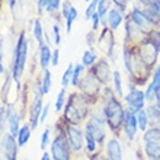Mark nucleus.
<instances>
[{
    "instance_id": "nucleus-1",
    "label": "nucleus",
    "mask_w": 160,
    "mask_h": 160,
    "mask_svg": "<svg viewBox=\"0 0 160 160\" xmlns=\"http://www.w3.org/2000/svg\"><path fill=\"white\" fill-rule=\"evenodd\" d=\"M102 115L108 130L114 137L119 138L122 134V122L125 115V106L119 98H117L112 86H105L102 89Z\"/></svg>"
},
{
    "instance_id": "nucleus-28",
    "label": "nucleus",
    "mask_w": 160,
    "mask_h": 160,
    "mask_svg": "<svg viewBox=\"0 0 160 160\" xmlns=\"http://www.w3.org/2000/svg\"><path fill=\"white\" fill-rule=\"evenodd\" d=\"M41 83H42V93H44V96H45V95L50 93L51 86H52V74H51L50 68L41 72Z\"/></svg>"
},
{
    "instance_id": "nucleus-41",
    "label": "nucleus",
    "mask_w": 160,
    "mask_h": 160,
    "mask_svg": "<svg viewBox=\"0 0 160 160\" xmlns=\"http://www.w3.org/2000/svg\"><path fill=\"white\" fill-rule=\"evenodd\" d=\"M3 58H4V37L0 35V74L6 73L3 66Z\"/></svg>"
},
{
    "instance_id": "nucleus-3",
    "label": "nucleus",
    "mask_w": 160,
    "mask_h": 160,
    "mask_svg": "<svg viewBox=\"0 0 160 160\" xmlns=\"http://www.w3.org/2000/svg\"><path fill=\"white\" fill-rule=\"evenodd\" d=\"M92 108L90 102L79 92H72L67 96V102L64 105V109L61 112V118L63 121L72 124V125L82 127L83 122L88 119V117L92 114Z\"/></svg>"
},
{
    "instance_id": "nucleus-51",
    "label": "nucleus",
    "mask_w": 160,
    "mask_h": 160,
    "mask_svg": "<svg viewBox=\"0 0 160 160\" xmlns=\"http://www.w3.org/2000/svg\"><path fill=\"white\" fill-rule=\"evenodd\" d=\"M41 160H51V156H50V153H48V152H42Z\"/></svg>"
},
{
    "instance_id": "nucleus-44",
    "label": "nucleus",
    "mask_w": 160,
    "mask_h": 160,
    "mask_svg": "<svg viewBox=\"0 0 160 160\" xmlns=\"http://www.w3.org/2000/svg\"><path fill=\"white\" fill-rule=\"evenodd\" d=\"M58 61H60V50H58V47H55V50H52V54H51V66L57 67Z\"/></svg>"
},
{
    "instance_id": "nucleus-8",
    "label": "nucleus",
    "mask_w": 160,
    "mask_h": 160,
    "mask_svg": "<svg viewBox=\"0 0 160 160\" xmlns=\"http://www.w3.org/2000/svg\"><path fill=\"white\" fill-rule=\"evenodd\" d=\"M60 121H61L64 135H66V138H67L68 146L72 148L73 154H74V156L82 154V153H83V148H84V130H83V127L72 125V124L63 121L61 117H60Z\"/></svg>"
},
{
    "instance_id": "nucleus-2",
    "label": "nucleus",
    "mask_w": 160,
    "mask_h": 160,
    "mask_svg": "<svg viewBox=\"0 0 160 160\" xmlns=\"http://www.w3.org/2000/svg\"><path fill=\"white\" fill-rule=\"evenodd\" d=\"M122 60H124V67L125 73L128 74L130 84H134L135 88L147 84V80H150L153 70L143 63L137 52V45L124 42L122 44Z\"/></svg>"
},
{
    "instance_id": "nucleus-19",
    "label": "nucleus",
    "mask_w": 160,
    "mask_h": 160,
    "mask_svg": "<svg viewBox=\"0 0 160 160\" xmlns=\"http://www.w3.org/2000/svg\"><path fill=\"white\" fill-rule=\"evenodd\" d=\"M124 19H125V13L122 10H119L118 8H111L106 15V26L111 28L114 32H117L119 26L124 23Z\"/></svg>"
},
{
    "instance_id": "nucleus-9",
    "label": "nucleus",
    "mask_w": 160,
    "mask_h": 160,
    "mask_svg": "<svg viewBox=\"0 0 160 160\" xmlns=\"http://www.w3.org/2000/svg\"><path fill=\"white\" fill-rule=\"evenodd\" d=\"M143 144L148 160H160V128L148 127L143 134Z\"/></svg>"
},
{
    "instance_id": "nucleus-37",
    "label": "nucleus",
    "mask_w": 160,
    "mask_h": 160,
    "mask_svg": "<svg viewBox=\"0 0 160 160\" xmlns=\"http://www.w3.org/2000/svg\"><path fill=\"white\" fill-rule=\"evenodd\" d=\"M52 39H54L55 47H58L61 44V26H60L58 22L52 25Z\"/></svg>"
},
{
    "instance_id": "nucleus-10",
    "label": "nucleus",
    "mask_w": 160,
    "mask_h": 160,
    "mask_svg": "<svg viewBox=\"0 0 160 160\" xmlns=\"http://www.w3.org/2000/svg\"><path fill=\"white\" fill-rule=\"evenodd\" d=\"M96 45L112 63L117 61V39H115V32L111 28L108 26L102 28L101 32L98 34Z\"/></svg>"
},
{
    "instance_id": "nucleus-42",
    "label": "nucleus",
    "mask_w": 160,
    "mask_h": 160,
    "mask_svg": "<svg viewBox=\"0 0 160 160\" xmlns=\"http://www.w3.org/2000/svg\"><path fill=\"white\" fill-rule=\"evenodd\" d=\"M86 42H88V45L90 50H95L93 45H96V42H98V34L95 31H90V32L86 35Z\"/></svg>"
},
{
    "instance_id": "nucleus-43",
    "label": "nucleus",
    "mask_w": 160,
    "mask_h": 160,
    "mask_svg": "<svg viewBox=\"0 0 160 160\" xmlns=\"http://www.w3.org/2000/svg\"><path fill=\"white\" fill-rule=\"evenodd\" d=\"M90 21H92V31L98 32V31H99V28H101V18H99V15L95 12L92 15V18H90Z\"/></svg>"
},
{
    "instance_id": "nucleus-34",
    "label": "nucleus",
    "mask_w": 160,
    "mask_h": 160,
    "mask_svg": "<svg viewBox=\"0 0 160 160\" xmlns=\"http://www.w3.org/2000/svg\"><path fill=\"white\" fill-rule=\"evenodd\" d=\"M73 68H74V64H68V67L64 70L63 73V76H61V86L63 88L67 89L68 88V84L72 83V76H73Z\"/></svg>"
},
{
    "instance_id": "nucleus-27",
    "label": "nucleus",
    "mask_w": 160,
    "mask_h": 160,
    "mask_svg": "<svg viewBox=\"0 0 160 160\" xmlns=\"http://www.w3.org/2000/svg\"><path fill=\"white\" fill-rule=\"evenodd\" d=\"M84 150L88 156H92L96 152H99V146H98L96 140L93 138V135L88 131H84Z\"/></svg>"
},
{
    "instance_id": "nucleus-39",
    "label": "nucleus",
    "mask_w": 160,
    "mask_h": 160,
    "mask_svg": "<svg viewBox=\"0 0 160 160\" xmlns=\"http://www.w3.org/2000/svg\"><path fill=\"white\" fill-rule=\"evenodd\" d=\"M73 8V3L72 0H64L63 3H61V8H60V15H61V18H66L68 16V13H70V10H72Z\"/></svg>"
},
{
    "instance_id": "nucleus-22",
    "label": "nucleus",
    "mask_w": 160,
    "mask_h": 160,
    "mask_svg": "<svg viewBox=\"0 0 160 160\" xmlns=\"http://www.w3.org/2000/svg\"><path fill=\"white\" fill-rule=\"evenodd\" d=\"M144 12L147 13L154 28H160V0H152V3L144 9Z\"/></svg>"
},
{
    "instance_id": "nucleus-11",
    "label": "nucleus",
    "mask_w": 160,
    "mask_h": 160,
    "mask_svg": "<svg viewBox=\"0 0 160 160\" xmlns=\"http://www.w3.org/2000/svg\"><path fill=\"white\" fill-rule=\"evenodd\" d=\"M89 72L92 73L95 79L99 82V83L105 88V86H111V82H112V67H111L109 61L106 57H99L98 61L93 64L92 67L88 68Z\"/></svg>"
},
{
    "instance_id": "nucleus-15",
    "label": "nucleus",
    "mask_w": 160,
    "mask_h": 160,
    "mask_svg": "<svg viewBox=\"0 0 160 160\" xmlns=\"http://www.w3.org/2000/svg\"><path fill=\"white\" fill-rule=\"evenodd\" d=\"M125 15L130 18L138 28H141L144 32H150L152 29H154V25H153V22L150 21V18L147 16V13L144 12V9L138 8V6H134V8L131 9V10H128Z\"/></svg>"
},
{
    "instance_id": "nucleus-54",
    "label": "nucleus",
    "mask_w": 160,
    "mask_h": 160,
    "mask_svg": "<svg viewBox=\"0 0 160 160\" xmlns=\"http://www.w3.org/2000/svg\"><path fill=\"white\" fill-rule=\"evenodd\" d=\"M22 160H28V159H22Z\"/></svg>"
},
{
    "instance_id": "nucleus-23",
    "label": "nucleus",
    "mask_w": 160,
    "mask_h": 160,
    "mask_svg": "<svg viewBox=\"0 0 160 160\" xmlns=\"http://www.w3.org/2000/svg\"><path fill=\"white\" fill-rule=\"evenodd\" d=\"M32 37L38 45L45 42V32H44V26H42V22L39 18H35L32 22Z\"/></svg>"
},
{
    "instance_id": "nucleus-49",
    "label": "nucleus",
    "mask_w": 160,
    "mask_h": 160,
    "mask_svg": "<svg viewBox=\"0 0 160 160\" xmlns=\"http://www.w3.org/2000/svg\"><path fill=\"white\" fill-rule=\"evenodd\" d=\"M150 3H152V0H137V6L141 9H146Z\"/></svg>"
},
{
    "instance_id": "nucleus-46",
    "label": "nucleus",
    "mask_w": 160,
    "mask_h": 160,
    "mask_svg": "<svg viewBox=\"0 0 160 160\" xmlns=\"http://www.w3.org/2000/svg\"><path fill=\"white\" fill-rule=\"evenodd\" d=\"M48 112H50V103H44V108H42L41 117H39V124H41V122H45L47 117H48Z\"/></svg>"
},
{
    "instance_id": "nucleus-6",
    "label": "nucleus",
    "mask_w": 160,
    "mask_h": 160,
    "mask_svg": "<svg viewBox=\"0 0 160 160\" xmlns=\"http://www.w3.org/2000/svg\"><path fill=\"white\" fill-rule=\"evenodd\" d=\"M102 89H103V86H102V84L95 79V76H93L92 73L86 68V72L83 73V76H82L79 84H77V90L90 102V105L95 106L96 103L101 102Z\"/></svg>"
},
{
    "instance_id": "nucleus-48",
    "label": "nucleus",
    "mask_w": 160,
    "mask_h": 160,
    "mask_svg": "<svg viewBox=\"0 0 160 160\" xmlns=\"http://www.w3.org/2000/svg\"><path fill=\"white\" fill-rule=\"evenodd\" d=\"M8 2V6L10 8V10H12L13 13L16 12V6H18V3L21 2V0H6Z\"/></svg>"
},
{
    "instance_id": "nucleus-40",
    "label": "nucleus",
    "mask_w": 160,
    "mask_h": 160,
    "mask_svg": "<svg viewBox=\"0 0 160 160\" xmlns=\"http://www.w3.org/2000/svg\"><path fill=\"white\" fill-rule=\"evenodd\" d=\"M131 0H111V3L114 4V8H118L119 10H122L124 13H127L128 6H130Z\"/></svg>"
},
{
    "instance_id": "nucleus-21",
    "label": "nucleus",
    "mask_w": 160,
    "mask_h": 160,
    "mask_svg": "<svg viewBox=\"0 0 160 160\" xmlns=\"http://www.w3.org/2000/svg\"><path fill=\"white\" fill-rule=\"evenodd\" d=\"M51 54H52V51H51L48 42H44V44L38 45V63L41 72L47 70L51 66Z\"/></svg>"
},
{
    "instance_id": "nucleus-53",
    "label": "nucleus",
    "mask_w": 160,
    "mask_h": 160,
    "mask_svg": "<svg viewBox=\"0 0 160 160\" xmlns=\"http://www.w3.org/2000/svg\"><path fill=\"white\" fill-rule=\"evenodd\" d=\"M0 21H2V15H0Z\"/></svg>"
},
{
    "instance_id": "nucleus-33",
    "label": "nucleus",
    "mask_w": 160,
    "mask_h": 160,
    "mask_svg": "<svg viewBox=\"0 0 160 160\" xmlns=\"http://www.w3.org/2000/svg\"><path fill=\"white\" fill-rule=\"evenodd\" d=\"M77 16H79V12H77V9L73 6L70 13H68V16L64 19V21H66V32H67V35H70V32H72L73 23H74V21L77 19Z\"/></svg>"
},
{
    "instance_id": "nucleus-20",
    "label": "nucleus",
    "mask_w": 160,
    "mask_h": 160,
    "mask_svg": "<svg viewBox=\"0 0 160 160\" xmlns=\"http://www.w3.org/2000/svg\"><path fill=\"white\" fill-rule=\"evenodd\" d=\"M105 156L109 160H122V147L117 137H112V138L106 140Z\"/></svg>"
},
{
    "instance_id": "nucleus-29",
    "label": "nucleus",
    "mask_w": 160,
    "mask_h": 160,
    "mask_svg": "<svg viewBox=\"0 0 160 160\" xmlns=\"http://www.w3.org/2000/svg\"><path fill=\"white\" fill-rule=\"evenodd\" d=\"M66 102H67V89L61 88L60 89V92L57 93L55 103H54V108H55V112H57V114H61V112H63Z\"/></svg>"
},
{
    "instance_id": "nucleus-18",
    "label": "nucleus",
    "mask_w": 160,
    "mask_h": 160,
    "mask_svg": "<svg viewBox=\"0 0 160 160\" xmlns=\"http://www.w3.org/2000/svg\"><path fill=\"white\" fill-rule=\"evenodd\" d=\"M159 90H160V66H156V68H154L152 73L150 84H147V89H146V92H144L146 102L153 103V102H154V96H156V93L159 92Z\"/></svg>"
},
{
    "instance_id": "nucleus-45",
    "label": "nucleus",
    "mask_w": 160,
    "mask_h": 160,
    "mask_svg": "<svg viewBox=\"0 0 160 160\" xmlns=\"http://www.w3.org/2000/svg\"><path fill=\"white\" fill-rule=\"evenodd\" d=\"M47 3H48V0H37V12H38L39 16H41L42 13H44V10H45Z\"/></svg>"
},
{
    "instance_id": "nucleus-4",
    "label": "nucleus",
    "mask_w": 160,
    "mask_h": 160,
    "mask_svg": "<svg viewBox=\"0 0 160 160\" xmlns=\"http://www.w3.org/2000/svg\"><path fill=\"white\" fill-rule=\"evenodd\" d=\"M28 48H29V42L26 38L25 31H21L18 35L16 42H15L12 63H10V74L18 84L21 83V79L25 73L26 60H28Z\"/></svg>"
},
{
    "instance_id": "nucleus-12",
    "label": "nucleus",
    "mask_w": 160,
    "mask_h": 160,
    "mask_svg": "<svg viewBox=\"0 0 160 160\" xmlns=\"http://www.w3.org/2000/svg\"><path fill=\"white\" fill-rule=\"evenodd\" d=\"M124 102H125V108L130 109L131 112H138L140 109L146 108V96L144 92L140 90V88H135L134 84H130V92L124 96Z\"/></svg>"
},
{
    "instance_id": "nucleus-35",
    "label": "nucleus",
    "mask_w": 160,
    "mask_h": 160,
    "mask_svg": "<svg viewBox=\"0 0 160 160\" xmlns=\"http://www.w3.org/2000/svg\"><path fill=\"white\" fill-rule=\"evenodd\" d=\"M61 3H63L61 0H48L45 12L48 13V15H51V16H55L57 12L60 10V8H61Z\"/></svg>"
},
{
    "instance_id": "nucleus-36",
    "label": "nucleus",
    "mask_w": 160,
    "mask_h": 160,
    "mask_svg": "<svg viewBox=\"0 0 160 160\" xmlns=\"http://www.w3.org/2000/svg\"><path fill=\"white\" fill-rule=\"evenodd\" d=\"M50 135H51V128L50 127H45V130L42 131V134H41V141H39V148H41L42 152H45L47 146L51 143Z\"/></svg>"
},
{
    "instance_id": "nucleus-14",
    "label": "nucleus",
    "mask_w": 160,
    "mask_h": 160,
    "mask_svg": "<svg viewBox=\"0 0 160 160\" xmlns=\"http://www.w3.org/2000/svg\"><path fill=\"white\" fill-rule=\"evenodd\" d=\"M124 29H125L124 42H128V44H132V45H138L140 42L147 37V32H144L141 28H138L127 15L125 19H124Z\"/></svg>"
},
{
    "instance_id": "nucleus-16",
    "label": "nucleus",
    "mask_w": 160,
    "mask_h": 160,
    "mask_svg": "<svg viewBox=\"0 0 160 160\" xmlns=\"http://www.w3.org/2000/svg\"><path fill=\"white\" fill-rule=\"evenodd\" d=\"M137 131H138V125H137L135 114L125 108V115H124V122H122V134L125 135L128 141H134Z\"/></svg>"
},
{
    "instance_id": "nucleus-5",
    "label": "nucleus",
    "mask_w": 160,
    "mask_h": 160,
    "mask_svg": "<svg viewBox=\"0 0 160 160\" xmlns=\"http://www.w3.org/2000/svg\"><path fill=\"white\" fill-rule=\"evenodd\" d=\"M55 135L50 143V156L51 160H74V154H73L72 148L68 146V141L64 135L63 125L60 118L55 121L54 125Z\"/></svg>"
},
{
    "instance_id": "nucleus-38",
    "label": "nucleus",
    "mask_w": 160,
    "mask_h": 160,
    "mask_svg": "<svg viewBox=\"0 0 160 160\" xmlns=\"http://www.w3.org/2000/svg\"><path fill=\"white\" fill-rule=\"evenodd\" d=\"M98 3H99V0H90V3H89L88 9H86V12H84V19H86V21H90L92 15L96 12Z\"/></svg>"
},
{
    "instance_id": "nucleus-52",
    "label": "nucleus",
    "mask_w": 160,
    "mask_h": 160,
    "mask_svg": "<svg viewBox=\"0 0 160 160\" xmlns=\"http://www.w3.org/2000/svg\"><path fill=\"white\" fill-rule=\"evenodd\" d=\"M84 2H88V3H90V0H84Z\"/></svg>"
},
{
    "instance_id": "nucleus-47",
    "label": "nucleus",
    "mask_w": 160,
    "mask_h": 160,
    "mask_svg": "<svg viewBox=\"0 0 160 160\" xmlns=\"http://www.w3.org/2000/svg\"><path fill=\"white\" fill-rule=\"evenodd\" d=\"M89 160H109L108 157L103 154V152H96L95 154H92V156H89Z\"/></svg>"
},
{
    "instance_id": "nucleus-50",
    "label": "nucleus",
    "mask_w": 160,
    "mask_h": 160,
    "mask_svg": "<svg viewBox=\"0 0 160 160\" xmlns=\"http://www.w3.org/2000/svg\"><path fill=\"white\" fill-rule=\"evenodd\" d=\"M153 103H154V105L160 109V90L156 93V96H154V102H153Z\"/></svg>"
},
{
    "instance_id": "nucleus-17",
    "label": "nucleus",
    "mask_w": 160,
    "mask_h": 160,
    "mask_svg": "<svg viewBox=\"0 0 160 160\" xmlns=\"http://www.w3.org/2000/svg\"><path fill=\"white\" fill-rule=\"evenodd\" d=\"M6 125H8L9 132L16 137L18 131L21 128V115L13 105L6 106Z\"/></svg>"
},
{
    "instance_id": "nucleus-31",
    "label": "nucleus",
    "mask_w": 160,
    "mask_h": 160,
    "mask_svg": "<svg viewBox=\"0 0 160 160\" xmlns=\"http://www.w3.org/2000/svg\"><path fill=\"white\" fill-rule=\"evenodd\" d=\"M98 58H99V57L96 55L95 50H90V48H89V50H86L83 52V57H82V64H83L86 68H89V67H92L93 64L96 63Z\"/></svg>"
},
{
    "instance_id": "nucleus-13",
    "label": "nucleus",
    "mask_w": 160,
    "mask_h": 160,
    "mask_svg": "<svg viewBox=\"0 0 160 160\" xmlns=\"http://www.w3.org/2000/svg\"><path fill=\"white\" fill-rule=\"evenodd\" d=\"M0 153L4 157V160H18V153H19V146H18L16 137L10 132L0 138Z\"/></svg>"
},
{
    "instance_id": "nucleus-7",
    "label": "nucleus",
    "mask_w": 160,
    "mask_h": 160,
    "mask_svg": "<svg viewBox=\"0 0 160 160\" xmlns=\"http://www.w3.org/2000/svg\"><path fill=\"white\" fill-rule=\"evenodd\" d=\"M106 124L103 119V115L101 114H95L92 111V114L88 117V119L83 122V130L90 132L93 135V138L96 140V143L99 147L103 148L106 143Z\"/></svg>"
},
{
    "instance_id": "nucleus-24",
    "label": "nucleus",
    "mask_w": 160,
    "mask_h": 160,
    "mask_svg": "<svg viewBox=\"0 0 160 160\" xmlns=\"http://www.w3.org/2000/svg\"><path fill=\"white\" fill-rule=\"evenodd\" d=\"M31 135H32V130H31L29 124H23V125L19 128V131H18V134H16V141H18L19 148L28 144V141L31 140Z\"/></svg>"
},
{
    "instance_id": "nucleus-25",
    "label": "nucleus",
    "mask_w": 160,
    "mask_h": 160,
    "mask_svg": "<svg viewBox=\"0 0 160 160\" xmlns=\"http://www.w3.org/2000/svg\"><path fill=\"white\" fill-rule=\"evenodd\" d=\"M111 86H112V89H114V92H115V95H117V98L122 99V98H124V89H122V74H121V72H119V70H117V68L112 72V82H111Z\"/></svg>"
},
{
    "instance_id": "nucleus-30",
    "label": "nucleus",
    "mask_w": 160,
    "mask_h": 160,
    "mask_svg": "<svg viewBox=\"0 0 160 160\" xmlns=\"http://www.w3.org/2000/svg\"><path fill=\"white\" fill-rule=\"evenodd\" d=\"M135 118H137V125H138V130L144 132V131L148 128V115H147L146 108L140 109L138 112H135Z\"/></svg>"
},
{
    "instance_id": "nucleus-26",
    "label": "nucleus",
    "mask_w": 160,
    "mask_h": 160,
    "mask_svg": "<svg viewBox=\"0 0 160 160\" xmlns=\"http://www.w3.org/2000/svg\"><path fill=\"white\" fill-rule=\"evenodd\" d=\"M148 115V127H157L160 128V109L154 103H148L146 108Z\"/></svg>"
},
{
    "instance_id": "nucleus-32",
    "label": "nucleus",
    "mask_w": 160,
    "mask_h": 160,
    "mask_svg": "<svg viewBox=\"0 0 160 160\" xmlns=\"http://www.w3.org/2000/svg\"><path fill=\"white\" fill-rule=\"evenodd\" d=\"M84 72H86V67H84L82 63L74 64V68H73V76H72V83H70V86L77 88V84H79V82H80V79H82V76H83Z\"/></svg>"
}]
</instances>
